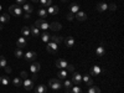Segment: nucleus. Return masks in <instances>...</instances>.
Instances as JSON below:
<instances>
[{
    "instance_id": "obj_1",
    "label": "nucleus",
    "mask_w": 124,
    "mask_h": 93,
    "mask_svg": "<svg viewBox=\"0 0 124 93\" xmlns=\"http://www.w3.org/2000/svg\"><path fill=\"white\" fill-rule=\"evenodd\" d=\"M9 13L14 16H21L23 15V9L19 5H10L9 6Z\"/></svg>"
},
{
    "instance_id": "obj_26",
    "label": "nucleus",
    "mask_w": 124,
    "mask_h": 93,
    "mask_svg": "<svg viewBox=\"0 0 124 93\" xmlns=\"http://www.w3.org/2000/svg\"><path fill=\"white\" fill-rule=\"evenodd\" d=\"M0 83H1L3 86H8L10 83V78L6 77V76H1L0 77Z\"/></svg>"
},
{
    "instance_id": "obj_31",
    "label": "nucleus",
    "mask_w": 124,
    "mask_h": 93,
    "mask_svg": "<svg viewBox=\"0 0 124 93\" xmlns=\"http://www.w3.org/2000/svg\"><path fill=\"white\" fill-rule=\"evenodd\" d=\"M6 66H8V61H6V58H5L4 56H0V67L4 68V67H6Z\"/></svg>"
},
{
    "instance_id": "obj_3",
    "label": "nucleus",
    "mask_w": 124,
    "mask_h": 93,
    "mask_svg": "<svg viewBox=\"0 0 124 93\" xmlns=\"http://www.w3.org/2000/svg\"><path fill=\"white\" fill-rule=\"evenodd\" d=\"M48 86L52 88V89H55V91H58L61 87H62V85H61V82L57 79V78H52V79H50V82H48Z\"/></svg>"
},
{
    "instance_id": "obj_20",
    "label": "nucleus",
    "mask_w": 124,
    "mask_h": 93,
    "mask_svg": "<svg viewBox=\"0 0 124 93\" xmlns=\"http://www.w3.org/2000/svg\"><path fill=\"white\" fill-rule=\"evenodd\" d=\"M50 29L51 30H54V31H60L61 29H62V25L60 24V23H52V24H50Z\"/></svg>"
},
{
    "instance_id": "obj_24",
    "label": "nucleus",
    "mask_w": 124,
    "mask_h": 93,
    "mask_svg": "<svg viewBox=\"0 0 124 93\" xmlns=\"http://www.w3.org/2000/svg\"><path fill=\"white\" fill-rule=\"evenodd\" d=\"M79 11V6H78V4H71V6H70V13H72V14H76V13H78Z\"/></svg>"
},
{
    "instance_id": "obj_44",
    "label": "nucleus",
    "mask_w": 124,
    "mask_h": 93,
    "mask_svg": "<svg viewBox=\"0 0 124 93\" xmlns=\"http://www.w3.org/2000/svg\"><path fill=\"white\" fill-rule=\"evenodd\" d=\"M3 27H4V25H3L1 23H0V31H1V30H3Z\"/></svg>"
},
{
    "instance_id": "obj_33",
    "label": "nucleus",
    "mask_w": 124,
    "mask_h": 93,
    "mask_svg": "<svg viewBox=\"0 0 124 93\" xmlns=\"http://www.w3.org/2000/svg\"><path fill=\"white\" fill-rule=\"evenodd\" d=\"M50 35L47 34V32H44L42 35H41V40H42L44 41V42H48V41H50Z\"/></svg>"
},
{
    "instance_id": "obj_18",
    "label": "nucleus",
    "mask_w": 124,
    "mask_h": 93,
    "mask_svg": "<svg viewBox=\"0 0 124 93\" xmlns=\"http://www.w3.org/2000/svg\"><path fill=\"white\" fill-rule=\"evenodd\" d=\"M16 45H17V47L19 48H23V47H25L26 46V39L23 36V37H19L17 39V41H16Z\"/></svg>"
},
{
    "instance_id": "obj_12",
    "label": "nucleus",
    "mask_w": 124,
    "mask_h": 93,
    "mask_svg": "<svg viewBox=\"0 0 124 93\" xmlns=\"http://www.w3.org/2000/svg\"><path fill=\"white\" fill-rule=\"evenodd\" d=\"M96 55H97L98 57H103V56L106 55V50H104V46H103V44L96 48Z\"/></svg>"
},
{
    "instance_id": "obj_25",
    "label": "nucleus",
    "mask_w": 124,
    "mask_h": 93,
    "mask_svg": "<svg viewBox=\"0 0 124 93\" xmlns=\"http://www.w3.org/2000/svg\"><path fill=\"white\" fill-rule=\"evenodd\" d=\"M37 14H39V16H40L41 19H44V17H46V16H47V10H46L45 8H41V9H39Z\"/></svg>"
},
{
    "instance_id": "obj_28",
    "label": "nucleus",
    "mask_w": 124,
    "mask_h": 93,
    "mask_svg": "<svg viewBox=\"0 0 124 93\" xmlns=\"http://www.w3.org/2000/svg\"><path fill=\"white\" fill-rule=\"evenodd\" d=\"M67 93H82V88H81V86H75V87H72Z\"/></svg>"
},
{
    "instance_id": "obj_38",
    "label": "nucleus",
    "mask_w": 124,
    "mask_h": 93,
    "mask_svg": "<svg viewBox=\"0 0 124 93\" xmlns=\"http://www.w3.org/2000/svg\"><path fill=\"white\" fill-rule=\"evenodd\" d=\"M73 19H75V15L72 14V13H68V14H67V20H70V21H72V20H73Z\"/></svg>"
},
{
    "instance_id": "obj_32",
    "label": "nucleus",
    "mask_w": 124,
    "mask_h": 93,
    "mask_svg": "<svg viewBox=\"0 0 124 93\" xmlns=\"http://www.w3.org/2000/svg\"><path fill=\"white\" fill-rule=\"evenodd\" d=\"M63 86L66 87V92H68V91L72 88V82H71L70 79H66V81H65V83H63Z\"/></svg>"
},
{
    "instance_id": "obj_35",
    "label": "nucleus",
    "mask_w": 124,
    "mask_h": 93,
    "mask_svg": "<svg viewBox=\"0 0 124 93\" xmlns=\"http://www.w3.org/2000/svg\"><path fill=\"white\" fill-rule=\"evenodd\" d=\"M57 77H58L60 79H65V78L67 77V72H66V71H60L58 75H57Z\"/></svg>"
},
{
    "instance_id": "obj_43",
    "label": "nucleus",
    "mask_w": 124,
    "mask_h": 93,
    "mask_svg": "<svg viewBox=\"0 0 124 93\" xmlns=\"http://www.w3.org/2000/svg\"><path fill=\"white\" fill-rule=\"evenodd\" d=\"M24 19H25V20H29V19H30V14H26V13H25V14H24Z\"/></svg>"
},
{
    "instance_id": "obj_7",
    "label": "nucleus",
    "mask_w": 124,
    "mask_h": 93,
    "mask_svg": "<svg viewBox=\"0 0 124 93\" xmlns=\"http://www.w3.org/2000/svg\"><path fill=\"white\" fill-rule=\"evenodd\" d=\"M24 56H25V60H26V61L32 62V61L37 57V54L35 52V51H27V52H26Z\"/></svg>"
},
{
    "instance_id": "obj_40",
    "label": "nucleus",
    "mask_w": 124,
    "mask_h": 93,
    "mask_svg": "<svg viewBox=\"0 0 124 93\" xmlns=\"http://www.w3.org/2000/svg\"><path fill=\"white\" fill-rule=\"evenodd\" d=\"M66 68H67L70 72H73V71H75V66H73V65H67Z\"/></svg>"
},
{
    "instance_id": "obj_4",
    "label": "nucleus",
    "mask_w": 124,
    "mask_h": 93,
    "mask_svg": "<svg viewBox=\"0 0 124 93\" xmlns=\"http://www.w3.org/2000/svg\"><path fill=\"white\" fill-rule=\"evenodd\" d=\"M71 82H72V83H75L76 86H81V83H82V76L78 73V72H73Z\"/></svg>"
},
{
    "instance_id": "obj_42",
    "label": "nucleus",
    "mask_w": 124,
    "mask_h": 93,
    "mask_svg": "<svg viewBox=\"0 0 124 93\" xmlns=\"http://www.w3.org/2000/svg\"><path fill=\"white\" fill-rule=\"evenodd\" d=\"M4 70H5V72H6V73H10V72H11V68H10L9 66H6V67H4Z\"/></svg>"
},
{
    "instance_id": "obj_17",
    "label": "nucleus",
    "mask_w": 124,
    "mask_h": 93,
    "mask_svg": "<svg viewBox=\"0 0 124 93\" xmlns=\"http://www.w3.org/2000/svg\"><path fill=\"white\" fill-rule=\"evenodd\" d=\"M40 68H41V65L39 63V62H34L30 67V71L32 72V73H37V72L40 71Z\"/></svg>"
},
{
    "instance_id": "obj_23",
    "label": "nucleus",
    "mask_w": 124,
    "mask_h": 93,
    "mask_svg": "<svg viewBox=\"0 0 124 93\" xmlns=\"http://www.w3.org/2000/svg\"><path fill=\"white\" fill-rule=\"evenodd\" d=\"M35 93H46V86L39 85L35 87Z\"/></svg>"
},
{
    "instance_id": "obj_37",
    "label": "nucleus",
    "mask_w": 124,
    "mask_h": 93,
    "mask_svg": "<svg viewBox=\"0 0 124 93\" xmlns=\"http://www.w3.org/2000/svg\"><path fill=\"white\" fill-rule=\"evenodd\" d=\"M108 9H110L112 11H116V10H117V5L116 4H110V5H108Z\"/></svg>"
},
{
    "instance_id": "obj_6",
    "label": "nucleus",
    "mask_w": 124,
    "mask_h": 93,
    "mask_svg": "<svg viewBox=\"0 0 124 93\" xmlns=\"http://www.w3.org/2000/svg\"><path fill=\"white\" fill-rule=\"evenodd\" d=\"M46 50H47V52H48V54H51V55L56 54V52H57V50H58L57 44H55V42H52V41H51V42H48V44H47Z\"/></svg>"
},
{
    "instance_id": "obj_46",
    "label": "nucleus",
    "mask_w": 124,
    "mask_h": 93,
    "mask_svg": "<svg viewBox=\"0 0 124 93\" xmlns=\"http://www.w3.org/2000/svg\"><path fill=\"white\" fill-rule=\"evenodd\" d=\"M0 11H1V5H0Z\"/></svg>"
},
{
    "instance_id": "obj_2",
    "label": "nucleus",
    "mask_w": 124,
    "mask_h": 93,
    "mask_svg": "<svg viewBox=\"0 0 124 93\" xmlns=\"http://www.w3.org/2000/svg\"><path fill=\"white\" fill-rule=\"evenodd\" d=\"M35 26L39 27V29H42V30H47V29H50V24H48L47 21H45L44 19H39L35 23Z\"/></svg>"
},
{
    "instance_id": "obj_8",
    "label": "nucleus",
    "mask_w": 124,
    "mask_h": 93,
    "mask_svg": "<svg viewBox=\"0 0 124 93\" xmlns=\"http://www.w3.org/2000/svg\"><path fill=\"white\" fill-rule=\"evenodd\" d=\"M101 72H102V70H101V67L99 66H93L92 68H91V76L92 77H97V76H99L101 75Z\"/></svg>"
},
{
    "instance_id": "obj_45",
    "label": "nucleus",
    "mask_w": 124,
    "mask_h": 93,
    "mask_svg": "<svg viewBox=\"0 0 124 93\" xmlns=\"http://www.w3.org/2000/svg\"><path fill=\"white\" fill-rule=\"evenodd\" d=\"M32 1H34V3H37V1H39V0H32Z\"/></svg>"
},
{
    "instance_id": "obj_13",
    "label": "nucleus",
    "mask_w": 124,
    "mask_h": 93,
    "mask_svg": "<svg viewBox=\"0 0 124 93\" xmlns=\"http://www.w3.org/2000/svg\"><path fill=\"white\" fill-rule=\"evenodd\" d=\"M78 21H85V20H87V14L85 11H78L76 13V16H75Z\"/></svg>"
},
{
    "instance_id": "obj_16",
    "label": "nucleus",
    "mask_w": 124,
    "mask_h": 93,
    "mask_svg": "<svg viewBox=\"0 0 124 93\" xmlns=\"http://www.w3.org/2000/svg\"><path fill=\"white\" fill-rule=\"evenodd\" d=\"M21 9L24 10V11H25L26 14H31V13L34 11V6L31 5V4H27V3H25V4L23 5V8H21Z\"/></svg>"
},
{
    "instance_id": "obj_11",
    "label": "nucleus",
    "mask_w": 124,
    "mask_h": 93,
    "mask_svg": "<svg viewBox=\"0 0 124 93\" xmlns=\"http://www.w3.org/2000/svg\"><path fill=\"white\" fill-rule=\"evenodd\" d=\"M29 27H30V34H31V36H34V37L40 36V30H39V27H36L35 25H31V26H29Z\"/></svg>"
},
{
    "instance_id": "obj_9",
    "label": "nucleus",
    "mask_w": 124,
    "mask_h": 93,
    "mask_svg": "<svg viewBox=\"0 0 124 93\" xmlns=\"http://www.w3.org/2000/svg\"><path fill=\"white\" fill-rule=\"evenodd\" d=\"M67 61L66 60H63V58H60V60H57L56 61V66H57V68H60V70H63V68H66L67 67Z\"/></svg>"
},
{
    "instance_id": "obj_14",
    "label": "nucleus",
    "mask_w": 124,
    "mask_h": 93,
    "mask_svg": "<svg viewBox=\"0 0 124 93\" xmlns=\"http://www.w3.org/2000/svg\"><path fill=\"white\" fill-rule=\"evenodd\" d=\"M82 81H83L87 86H92V85H93V79H92V76H91V75L82 76Z\"/></svg>"
},
{
    "instance_id": "obj_21",
    "label": "nucleus",
    "mask_w": 124,
    "mask_h": 93,
    "mask_svg": "<svg viewBox=\"0 0 124 93\" xmlns=\"http://www.w3.org/2000/svg\"><path fill=\"white\" fill-rule=\"evenodd\" d=\"M50 40H52V42H55V44H60V42H62L63 41V37L62 36H58V35H54V36H51L50 37Z\"/></svg>"
},
{
    "instance_id": "obj_39",
    "label": "nucleus",
    "mask_w": 124,
    "mask_h": 93,
    "mask_svg": "<svg viewBox=\"0 0 124 93\" xmlns=\"http://www.w3.org/2000/svg\"><path fill=\"white\" fill-rule=\"evenodd\" d=\"M20 76H21V78H24V79L29 78V76H27V72H25V71H23L21 73H20Z\"/></svg>"
},
{
    "instance_id": "obj_5",
    "label": "nucleus",
    "mask_w": 124,
    "mask_h": 93,
    "mask_svg": "<svg viewBox=\"0 0 124 93\" xmlns=\"http://www.w3.org/2000/svg\"><path fill=\"white\" fill-rule=\"evenodd\" d=\"M23 86H24V88H25L26 91H31V89L35 87V82H34L32 79H30V78H26V79H24V82H23Z\"/></svg>"
},
{
    "instance_id": "obj_22",
    "label": "nucleus",
    "mask_w": 124,
    "mask_h": 93,
    "mask_svg": "<svg viewBox=\"0 0 124 93\" xmlns=\"http://www.w3.org/2000/svg\"><path fill=\"white\" fill-rule=\"evenodd\" d=\"M39 3H40L41 8H48L52 4V0H39Z\"/></svg>"
},
{
    "instance_id": "obj_36",
    "label": "nucleus",
    "mask_w": 124,
    "mask_h": 93,
    "mask_svg": "<svg viewBox=\"0 0 124 93\" xmlns=\"http://www.w3.org/2000/svg\"><path fill=\"white\" fill-rule=\"evenodd\" d=\"M88 93H101V89L98 87H89L88 88Z\"/></svg>"
},
{
    "instance_id": "obj_47",
    "label": "nucleus",
    "mask_w": 124,
    "mask_h": 93,
    "mask_svg": "<svg viewBox=\"0 0 124 93\" xmlns=\"http://www.w3.org/2000/svg\"><path fill=\"white\" fill-rule=\"evenodd\" d=\"M62 1H67V0H62Z\"/></svg>"
},
{
    "instance_id": "obj_27",
    "label": "nucleus",
    "mask_w": 124,
    "mask_h": 93,
    "mask_svg": "<svg viewBox=\"0 0 124 93\" xmlns=\"http://www.w3.org/2000/svg\"><path fill=\"white\" fill-rule=\"evenodd\" d=\"M21 35H23L24 37H29V36H31V34H30V27H27V26L23 27V30H21Z\"/></svg>"
},
{
    "instance_id": "obj_41",
    "label": "nucleus",
    "mask_w": 124,
    "mask_h": 93,
    "mask_svg": "<svg viewBox=\"0 0 124 93\" xmlns=\"http://www.w3.org/2000/svg\"><path fill=\"white\" fill-rule=\"evenodd\" d=\"M26 3V0H16V4L17 5H24Z\"/></svg>"
},
{
    "instance_id": "obj_19",
    "label": "nucleus",
    "mask_w": 124,
    "mask_h": 93,
    "mask_svg": "<svg viewBox=\"0 0 124 93\" xmlns=\"http://www.w3.org/2000/svg\"><path fill=\"white\" fill-rule=\"evenodd\" d=\"M65 44H66L67 47H72V46L75 45V37H72V36L66 37V39H65Z\"/></svg>"
},
{
    "instance_id": "obj_15",
    "label": "nucleus",
    "mask_w": 124,
    "mask_h": 93,
    "mask_svg": "<svg viewBox=\"0 0 124 93\" xmlns=\"http://www.w3.org/2000/svg\"><path fill=\"white\" fill-rule=\"evenodd\" d=\"M97 11L98 13H103V11H106V10L108 9V4L107 3H99V4H97Z\"/></svg>"
},
{
    "instance_id": "obj_29",
    "label": "nucleus",
    "mask_w": 124,
    "mask_h": 93,
    "mask_svg": "<svg viewBox=\"0 0 124 93\" xmlns=\"http://www.w3.org/2000/svg\"><path fill=\"white\" fill-rule=\"evenodd\" d=\"M9 20H10V16H9L8 14H3L1 16H0V23H1V24L9 23Z\"/></svg>"
},
{
    "instance_id": "obj_10",
    "label": "nucleus",
    "mask_w": 124,
    "mask_h": 93,
    "mask_svg": "<svg viewBox=\"0 0 124 93\" xmlns=\"http://www.w3.org/2000/svg\"><path fill=\"white\" fill-rule=\"evenodd\" d=\"M57 13H58V6H56V5H51V6L47 8V14H48V15L54 16V15H56Z\"/></svg>"
},
{
    "instance_id": "obj_30",
    "label": "nucleus",
    "mask_w": 124,
    "mask_h": 93,
    "mask_svg": "<svg viewBox=\"0 0 124 93\" xmlns=\"http://www.w3.org/2000/svg\"><path fill=\"white\" fill-rule=\"evenodd\" d=\"M13 85H14L15 87H19V86L23 85V81L20 79V77H15V78L13 79Z\"/></svg>"
},
{
    "instance_id": "obj_34",
    "label": "nucleus",
    "mask_w": 124,
    "mask_h": 93,
    "mask_svg": "<svg viewBox=\"0 0 124 93\" xmlns=\"http://www.w3.org/2000/svg\"><path fill=\"white\" fill-rule=\"evenodd\" d=\"M14 54H15V56H16L17 58H21V57L24 56V54H23V50H21V48H16Z\"/></svg>"
}]
</instances>
